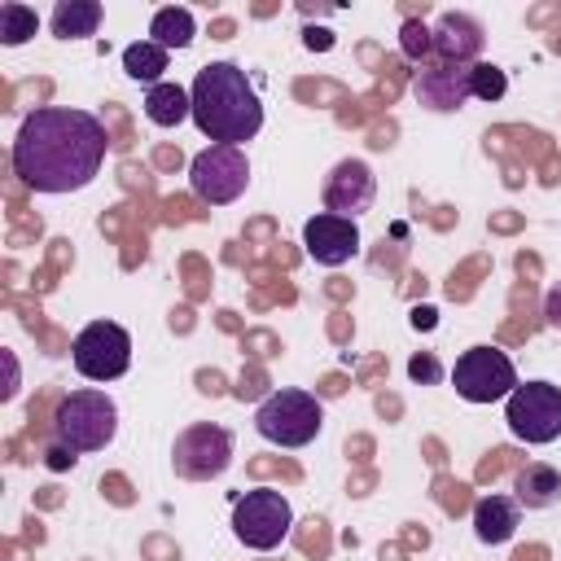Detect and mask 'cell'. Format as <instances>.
<instances>
[{
    "label": "cell",
    "mask_w": 561,
    "mask_h": 561,
    "mask_svg": "<svg viewBox=\"0 0 561 561\" xmlns=\"http://www.w3.org/2000/svg\"><path fill=\"white\" fill-rule=\"evenodd\" d=\"M105 127L88 110H31L13 136V171L35 193H75L96 180L105 162Z\"/></svg>",
    "instance_id": "6da1fadb"
},
{
    "label": "cell",
    "mask_w": 561,
    "mask_h": 561,
    "mask_svg": "<svg viewBox=\"0 0 561 561\" xmlns=\"http://www.w3.org/2000/svg\"><path fill=\"white\" fill-rule=\"evenodd\" d=\"M188 96H193V123L215 145H237L241 149L263 127V101H259L254 83L245 79V70L237 61L202 66Z\"/></svg>",
    "instance_id": "7a4b0ae2"
},
{
    "label": "cell",
    "mask_w": 561,
    "mask_h": 561,
    "mask_svg": "<svg viewBox=\"0 0 561 561\" xmlns=\"http://www.w3.org/2000/svg\"><path fill=\"white\" fill-rule=\"evenodd\" d=\"M118 434V408L105 390H70L53 412V443L70 451H101Z\"/></svg>",
    "instance_id": "3957f363"
},
{
    "label": "cell",
    "mask_w": 561,
    "mask_h": 561,
    "mask_svg": "<svg viewBox=\"0 0 561 561\" xmlns=\"http://www.w3.org/2000/svg\"><path fill=\"white\" fill-rule=\"evenodd\" d=\"M320 425L324 408L307 390H272L254 412V430L276 447H307L320 434Z\"/></svg>",
    "instance_id": "277c9868"
},
{
    "label": "cell",
    "mask_w": 561,
    "mask_h": 561,
    "mask_svg": "<svg viewBox=\"0 0 561 561\" xmlns=\"http://www.w3.org/2000/svg\"><path fill=\"white\" fill-rule=\"evenodd\" d=\"M289 526H294V508H289V500H285L280 491H272V486L245 491V495L237 500V508H232V535H237L245 548H254V552L280 548V543L289 539Z\"/></svg>",
    "instance_id": "5b68a950"
},
{
    "label": "cell",
    "mask_w": 561,
    "mask_h": 561,
    "mask_svg": "<svg viewBox=\"0 0 561 561\" xmlns=\"http://www.w3.org/2000/svg\"><path fill=\"white\" fill-rule=\"evenodd\" d=\"M504 421L513 438L543 447L561 438V386L552 381H517V390L504 399Z\"/></svg>",
    "instance_id": "8992f818"
},
{
    "label": "cell",
    "mask_w": 561,
    "mask_h": 561,
    "mask_svg": "<svg viewBox=\"0 0 561 561\" xmlns=\"http://www.w3.org/2000/svg\"><path fill=\"white\" fill-rule=\"evenodd\" d=\"M188 184H193V193L206 206L237 202L245 193V184H250V158H245V149H237V145H206L193 158V167H188Z\"/></svg>",
    "instance_id": "52a82bcc"
},
{
    "label": "cell",
    "mask_w": 561,
    "mask_h": 561,
    "mask_svg": "<svg viewBox=\"0 0 561 561\" xmlns=\"http://www.w3.org/2000/svg\"><path fill=\"white\" fill-rule=\"evenodd\" d=\"M451 386L469 403H495L517 390V368L500 346H469L451 368Z\"/></svg>",
    "instance_id": "ba28073f"
},
{
    "label": "cell",
    "mask_w": 561,
    "mask_h": 561,
    "mask_svg": "<svg viewBox=\"0 0 561 561\" xmlns=\"http://www.w3.org/2000/svg\"><path fill=\"white\" fill-rule=\"evenodd\" d=\"M70 359L88 381H114L127 373L131 364V337L123 324L114 320H92L88 329H79V337L70 342Z\"/></svg>",
    "instance_id": "9c48e42d"
},
{
    "label": "cell",
    "mask_w": 561,
    "mask_h": 561,
    "mask_svg": "<svg viewBox=\"0 0 561 561\" xmlns=\"http://www.w3.org/2000/svg\"><path fill=\"white\" fill-rule=\"evenodd\" d=\"M171 460H175V473L188 478V482H210L219 478L228 465H232V434L224 425H188L175 447H171Z\"/></svg>",
    "instance_id": "30bf717a"
},
{
    "label": "cell",
    "mask_w": 561,
    "mask_h": 561,
    "mask_svg": "<svg viewBox=\"0 0 561 561\" xmlns=\"http://www.w3.org/2000/svg\"><path fill=\"white\" fill-rule=\"evenodd\" d=\"M302 245L320 267H342L346 259L359 254V228H355V219L320 210L302 224Z\"/></svg>",
    "instance_id": "8fae6325"
},
{
    "label": "cell",
    "mask_w": 561,
    "mask_h": 561,
    "mask_svg": "<svg viewBox=\"0 0 561 561\" xmlns=\"http://www.w3.org/2000/svg\"><path fill=\"white\" fill-rule=\"evenodd\" d=\"M377 197V180L368 171V162L359 158H342L333 171H329V184H324V210L329 215H342V219H355L373 206Z\"/></svg>",
    "instance_id": "7c38bea8"
},
{
    "label": "cell",
    "mask_w": 561,
    "mask_h": 561,
    "mask_svg": "<svg viewBox=\"0 0 561 561\" xmlns=\"http://www.w3.org/2000/svg\"><path fill=\"white\" fill-rule=\"evenodd\" d=\"M412 92H416V101H421L425 110H434V114H451V110H460L465 101H473L469 66H451V61L421 66Z\"/></svg>",
    "instance_id": "4fadbf2b"
},
{
    "label": "cell",
    "mask_w": 561,
    "mask_h": 561,
    "mask_svg": "<svg viewBox=\"0 0 561 561\" xmlns=\"http://www.w3.org/2000/svg\"><path fill=\"white\" fill-rule=\"evenodd\" d=\"M430 44H434V57H438V61L473 66V57L482 53V26H478L469 13H443V18L430 26Z\"/></svg>",
    "instance_id": "5bb4252c"
},
{
    "label": "cell",
    "mask_w": 561,
    "mask_h": 561,
    "mask_svg": "<svg viewBox=\"0 0 561 561\" xmlns=\"http://www.w3.org/2000/svg\"><path fill=\"white\" fill-rule=\"evenodd\" d=\"M473 535L482 543H508L517 535V500H508V495H482L473 504Z\"/></svg>",
    "instance_id": "9a60e30c"
},
{
    "label": "cell",
    "mask_w": 561,
    "mask_h": 561,
    "mask_svg": "<svg viewBox=\"0 0 561 561\" xmlns=\"http://www.w3.org/2000/svg\"><path fill=\"white\" fill-rule=\"evenodd\" d=\"M145 114L153 127H180L184 118H193V96L180 83H153L145 92Z\"/></svg>",
    "instance_id": "2e32d148"
},
{
    "label": "cell",
    "mask_w": 561,
    "mask_h": 561,
    "mask_svg": "<svg viewBox=\"0 0 561 561\" xmlns=\"http://www.w3.org/2000/svg\"><path fill=\"white\" fill-rule=\"evenodd\" d=\"M513 500L517 504H526V508H548V504H557V495H561V473L552 469V465H526L517 478H513Z\"/></svg>",
    "instance_id": "e0dca14e"
},
{
    "label": "cell",
    "mask_w": 561,
    "mask_h": 561,
    "mask_svg": "<svg viewBox=\"0 0 561 561\" xmlns=\"http://www.w3.org/2000/svg\"><path fill=\"white\" fill-rule=\"evenodd\" d=\"M101 26V4L96 0H61L53 9V35L61 39H88Z\"/></svg>",
    "instance_id": "ac0fdd59"
},
{
    "label": "cell",
    "mask_w": 561,
    "mask_h": 561,
    "mask_svg": "<svg viewBox=\"0 0 561 561\" xmlns=\"http://www.w3.org/2000/svg\"><path fill=\"white\" fill-rule=\"evenodd\" d=\"M193 13L188 9H180V4H167V9H158L153 13V22H149V35H153V44H162L167 53L171 48H188L193 44Z\"/></svg>",
    "instance_id": "d6986e66"
},
{
    "label": "cell",
    "mask_w": 561,
    "mask_h": 561,
    "mask_svg": "<svg viewBox=\"0 0 561 561\" xmlns=\"http://www.w3.org/2000/svg\"><path fill=\"white\" fill-rule=\"evenodd\" d=\"M123 70L136 79V83H158L162 70H167V48L153 44V39H140V44H127L123 48Z\"/></svg>",
    "instance_id": "ffe728a7"
},
{
    "label": "cell",
    "mask_w": 561,
    "mask_h": 561,
    "mask_svg": "<svg viewBox=\"0 0 561 561\" xmlns=\"http://www.w3.org/2000/svg\"><path fill=\"white\" fill-rule=\"evenodd\" d=\"M35 26H39V18H35V9L31 4H22V0H9V4H0V44H26L31 35H35Z\"/></svg>",
    "instance_id": "44dd1931"
},
{
    "label": "cell",
    "mask_w": 561,
    "mask_h": 561,
    "mask_svg": "<svg viewBox=\"0 0 561 561\" xmlns=\"http://www.w3.org/2000/svg\"><path fill=\"white\" fill-rule=\"evenodd\" d=\"M469 83H473V96L478 101H500L508 92V75L500 66H491V61H473L469 66Z\"/></svg>",
    "instance_id": "7402d4cb"
},
{
    "label": "cell",
    "mask_w": 561,
    "mask_h": 561,
    "mask_svg": "<svg viewBox=\"0 0 561 561\" xmlns=\"http://www.w3.org/2000/svg\"><path fill=\"white\" fill-rule=\"evenodd\" d=\"M399 48H403V57L425 61V57L434 53V44H430V26H425V22H416V18H408V22H403V31H399Z\"/></svg>",
    "instance_id": "603a6c76"
},
{
    "label": "cell",
    "mask_w": 561,
    "mask_h": 561,
    "mask_svg": "<svg viewBox=\"0 0 561 561\" xmlns=\"http://www.w3.org/2000/svg\"><path fill=\"white\" fill-rule=\"evenodd\" d=\"M408 373H412V381H425V386H434V381L443 377V368H438V359H434V355H412Z\"/></svg>",
    "instance_id": "cb8c5ba5"
},
{
    "label": "cell",
    "mask_w": 561,
    "mask_h": 561,
    "mask_svg": "<svg viewBox=\"0 0 561 561\" xmlns=\"http://www.w3.org/2000/svg\"><path fill=\"white\" fill-rule=\"evenodd\" d=\"M543 320L552 324V329H561V280L548 289V298H543Z\"/></svg>",
    "instance_id": "d4e9b609"
},
{
    "label": "cell",
    "mask_w": 561,
    "mask_h": 561,
    "mask_svg": "<svg viewBox=\"0 0 561 561\" xmlns=\"http://www.w3.org/2000/svg\"><path fill=\"white\" fill-rule=\"evenodd\" d=\"M75 460H79V451L61 447V443H53V447H48V465H53V469H70Z\"/></svg>",
    "instance_id": "484cf974"
},
{
    "label": "cell",
    "mask_w": 561,
    "mask_h": 561,
    "mask_svg": "<svg viewBox=\"0 0 561 561\" xmlns=\"http://www.w3.org/2000/svg\"><path fill=\"white\" fill-rule=\"evenodd\" d=\"M307 44H311V48H329V35H324V31H307Z\"/></svg>",
    "instance_id": "4316f807"
},
{
    "label": "cell",
    "mask_w": 561,
    "mask_h": 561,
    "mask_svg": "<svg viewBox=\"0 0 561 561\" xmlns=\"http://www.w3.org/2000/svg\"><path fill=\"white\" fill-rule=\"evenodd\" d=\"M412 320H416V324H434V311H430V307H416Z\"/></svg>",
    "instance_id": "83f0119b"
}]
</instances>
